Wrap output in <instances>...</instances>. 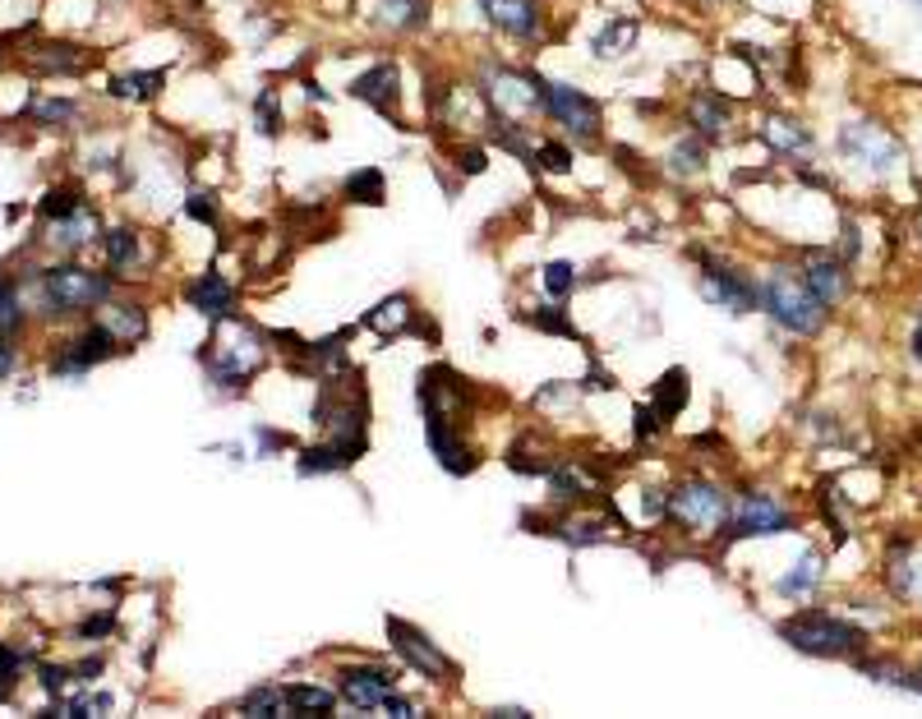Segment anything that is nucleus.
I'll list each match as a JSON object with an SVG mask.
<instances>
[{"instance_id": "09e8293b", "label": "nucleus", "mask_w": 922, "mask_h": 719, "mask_svg": "<svg viewBox=\"0 0 922 719\" xmlns=\"http://www.w3.org/2000/svg\"><path fill=\"white\" fill-rule=\"evenodd\" d=\"M107 632H116V619H111V613H101V619L79 623V636H84V641H88V636H107Z\"/></svg>"}, {"instance_id": "4c0bfd02", "label": "nucleus", "mask_w": 922, "mask_h": 719, "mask_svg": "<svg viewBox=\"0 0 922 719\" xmlns=\"http://www.w3.org/2000/svg\"><path fill=\"white\" fill-rule=\"evenodd\" d=\"M33 120L46 125V130H69V125L79 120V107H74L69 97H42V101H33Z\"/></svg>"}, {"instance_id": "412c9836", "label": "nucleus", "mask_w": 922, "mask_h": 719, "mask_svg": "<svg viewBox=\"0 0 922 719\" xmlns=\"http://www.w3.org/2000/svg\"><path fill=\"white\" fill-rule=\"evenodd\" d=\"M365 457V443H342V439H319L300 452L296 471L300 475H337V471H351L355 461Z\"/></svg>"}, {"instance_id": "a19ab883", "label": "nucleus", "mask_w": 922, "mask_h": 719, "mask_svg": "<svg viewBox=\"0 0 922 719\" xmlns=\"http://www.w3.org/2000/svg\"><path fill=\"white\" fill-rule=\"evenodd\" d=\"M540 281H545V291H549L554 300H562V296H572V291L581 287V277H577V264H568V259H558V264H549Z\"/></svg>"}, {"instance_id": "c85d7f7f", "label": "nucleus", "mask_w": 922, "mask_h": 719, "mask_svg": "<svg viewBox=\"0 0 922 719\" xmlns=\"http://www.w3.org/2000/svg\"><path fill=\"white\" fill-rule=\"evenodd\" d=\"M287 691V710L291 715H337V691L332 687H319V683H291L281 687Z\"/></svg>"}, {"instance_id": "6e6552de", "label": "nucleus", "mask_w": 922, "mask_h": 719, "mask_svg": "<svg viewBox=\"0 0 922 719\" xmlns=\"http://www.w3.org/2000/svg\"><path fill=\"white\" fill-rule=\"evenodd\" d=\"M545 116L554 125H562V135H568L572 143H581V148H596L600 135H604V107L591 93H581L572 84L545 79Z\"/></svg>"}, {"instance_id": "f257e3e1", "label": "nucleus", "mask_w": 922, "mask_h": 719, "mask_svg": "<svg viewBox=\"0 0 922 719\" xmlns=\"http://www.w3.org/2000/svg\"><path fill=\"white\" fill-rule=\"evenodd\" d=\"M420 416H425V443L439 457L448 475H471L480 466V452L461 439V416H467V378L433 365L420 374Z\"/></svg>"}, {"instance_id": "ea45409f", "label": "nucleus", "mask_w": 922, "mask_h": 719, "mask_svg": "<svg viewBox=\"0 0 922 719\" xmlns=\"http://www.w3.org/2000/svg\"><path fill=\"white\" fill-rule=\"evenodd\" d=\"M84 203H88V198H84L79 190H69V185L46 190V198H42V217H46V222H61V217H69V213H79Z\"/></svg>"}, {"instance_id": "5701e85b", "label": "nucleus", "mask_w": 922, "mask_h": 719, "mask_svg": "<svg viewBox=\"0 0 922 719\" xmlns=\"http://www.w3.org/2000/svg\"><path fill=\"white\" fill-rule=\"evenodd\" d=\"M803 281H807V291L826 304V310H835V304H839L844 296H849V272H844V264H839V259H826V254H822V259H812V264L803 268Z\"/></svg>"}, {"instance_id": "1a4fd4ad", "label": "nucleus", "mask_w": 922, "mask_h": 719, "mask_svg": "<svg viewBox=\"0 0 922 719\" xmlns=\"http://www.w3.org/2000/svg\"><path fill=\"white\" fill-rule=\"evenodd\" d=\"M383 627H388L393 651L411 664L416 674H425L429 683H452L457 678V659L448 651H439V641H433L429 632H420L416 623H406V619H383Z\"/></svg>"}, {"instance_id": "393cba45", "label": "nucleus", "mask_w": 922, "mask_h": 719, "mask_svg": "<svg viewBox=\"0 0 922 719\" xmlns=\"http://www.w3.org/2000/svg\"><path fill=\"white\" fill-rule=\"evenodd\" d=\"M761 139L771 143L780 158H807L812 152V135L803 120H789V116H765L761 120Z\"/></svg>"}, {"instance_id": "f8f14e48", "label": "nucleus", "mask_w": 922, "mask_h": 719, "mask_svg": "<svg viewBox=\"0 0 922 719\" xmlns=\"http://www.w3.org/2000/svg\"><path fill=\"white\" fill-rule=\"evenodd\" d=\"M793 530V512L775 498V494H742L733 507H729V522H725V535L729 539H765V535H784Z\"/></svg>"}, {"instance_id": "ddd939ff", "label": "nucleus", "mask_w": 922, "mask_h": 719, "mask_svg": "<svg viewBox=\"0 0 922 719\" xmlns=\"http://www.w3.org/2000/svg\"><path fill=\"white\" fill-rule=\"evenodd\" d=\"M397 691V669H383V664H346L337 674V697L351 710H383Z\"/></svg>"}, {"instance_id": "79ce46f5", "label": "nucleus", "mask_w": 922, "mask_h": 719, "mask_svg": "<svg viewBox=\"0 0 922 719\" xmlns=\"http://www.w3.org/2000/svg\"><path fill=\"white\" fill-rule=\"evenodd\" d=\"M19 328H23L19 291H14V281H0V337H14Z\"/></svg>"}, {"instance_id": "3c124183", "label": "nucleus", "mask_w": 922, "mask_h": 719, "mask_svg": "<svg viewBox=\"0 0 922 719\" xmlns=\"http://www.w3.org/2000/svg\"><path fill=\"white\" fill-rule=\"evenodd\" d=\"M383 710H388V715H397V719H411V715H420V706H416V701H406V697H397V691H393L388 701H383Z\"/></svg>"}, {"instance_id": "7ed1b4c3", "label": "nucleus", "mask_w": 922, "mask_h": 719, "mask_svg": "<svg viewBox=\"0 0 922 719\" xmlns=\"http://www.w3.org/2000/svg\"><path fill=\"white\" fill-rule=\"evenodd\" d=\"M757 300H761V310L771 314L784 332H793V337H816V332H822V323H826V314H830L826 304L807 291L803 272L793 277L789 268H771V272H765L757 281Z\"/></svg>"}, {"instance_id": "72a5a7b5", "label": "nucleus", "mask_w": 922, "mask_h": 719, "mask_svg": "<svg viewBox=\"0 0 922 719\" xmlns=\"http://www.w3.org/2000/svg\"><path fill=\"white\" fill-rule=\"evenodd\" d=\"M651 406L660 410L664 420L683 416V406H687V369H669V374H664L655 383V393H651Z\"/></svg>"}, {"instance_id": "c756f323", "label": "nucleus", "mask_w": 922, "mask_h": 719, "mask_svg": "<svg viewBox=\"0 0 922 719\" xmlns=\"http://www.w3.org/2000/svg\"><path fill=\"white\" fill-rule=\"evenodd\" d=\"M162 88H167V69H135V74H116L111 79L116 101H152Z\"/></svg>"}, {"instance_id": "39448f33", "label": "nucleus", "mask_w": 922, "mask_h": 719, "mask_svg": "<svg viewBox=\"0 0 922 719\" xmlns=\"http://www.w3.org/2000/svg\"><path fill=\"white\" fill-rule=\"evenodd\" d=\"M480 97L503 125H526L530 116L545 111V79L530 69L512 65H484L480 74Z\"/></svg>"}, {"instance_id": "a878e982", "label": "nucleus", "mask_w": 922, "mask_h": 719, "mask_svg": "<svg viewBox=\"0 0 922 719\" xmlns=\"http://www.w3.org/2000/svg\"><path fill=\"white\" fill-rule=\"evenodd\" d=\"M97 323H107V332H111L120 346H135V342L148 337V310H143V304H116V300H107V304H101V319Z\"/></svg>"}, {"instance_id": "f03ea898", "label": "nucleus", "mask_w": 922, "mask_h": 719, "mask_svg": "<svg viewBox=\"0 0 922 719\" xmlns=\"http://www.w3.org/2000/svg\"><path fill=\"white\" fill-rule=\"evenodd\" d=\"M203 374L217 393H245V383L268 365V337L245 319H222L217 332L208 337V346L199 351Z\"/></svg>"}, {"instance_id": "9b49d317", "label": "nucleus", "mask_w": 922, "mask_h": 719, "mask_svg": "<svg viewBox=\"0 0 922 719\" xmlns=\"http://www.w3.org/2000/svg\"><path fill=\"white\" fill-rule=\"evenodd\" d=\"M697 264H701L697 287H701V296L710 304H720V310H729V314H752V310H761L757 281L748 272H738L733 264L715 259V254H697Z\"/></svg>"}, {"instance_id": "4468645a", "label": "nucleus", "mask_w": 922, "mask_h": 719, "mask_svg": "<svg viewBox=\"0 0 922 719\" xmlns=\"http://www.w3.org/2000/svg\"><path fill=\"white\" fill-rule=\"evenodd\" d=\"M125 346L111 337L107 332V323H88L79 337L74 342H65L61 346V355L51 360V374H65V378H79V374H88L93 365H101V360H111V355H120Z\"/></svg>"}, {"instance_id": "e433bc0d", "label": "nucleus", "mask_w": 922, "mask_h": 719, "mask_svg": "<svg viewBox=\"0 0 922 719\" xmlns=\"http://www.w3.org/2000/svg\"><path fill=\"white\" fill-rule=\"evenodd\" d=\"M535 332H549V337H568V342H577L581 332H577V323L568 319V310H558V304H540L535 314H522Z\"/></svg>"}, {"instance_id": "0eeeda50", "label": "nucleus", "mask_w": 922, "mask_h": 719, "mask_svg": "<svg viewBox=\"0 0 922 719\" xmlns=\"http://www.w3.org/2000/svg\"><path fill=\"white\" fill-rule=\"evenodd\" d=\"M116 291L111 272H93L79 264H61L42 272V304L46 314H84V310H101Z\"/></svg>"}, {"instance_id": "2eb2a0df", "label": "nucleus", "mask_w": 922, "mask_h": 719, "mask_svg": "<svg viewBox=\"0 0 922 719\" xmlns=\"http://www.w3.org/2000/svg\"><path fill=\"white\" fill-rule=\"evenodd\" d=\"M351 97L365 101V107H374L383 120L401 125V69H397V61H378L365 74H355Z\"/></svg>"}, {"instance_id": "c03bdc74", "label": "nucleus", "mask_w": 922, "mask_h": 719, "mask_svg": "<svg viewBox=\"0 0 922 719\" xmlns=\"http://www.w3.org/2000/svg\"><path fill=\"white\" fill-rule=\"evenodd\" d=\"M632 420H636V425H632V429H636V443H655V439H660V429L669 425L655 406H636V410H632Z\"/></svg>"}, {"instance_id": "de8ad7c7", "label": "nucleus", "mask_w": 922, "mask_h": 719, "mask_svg": "<svg viewBox=\"0 0 922 719\" xmlns=\"http://www.w3.org/2000/svg\"><path fill=\"white\" fill-rule=\"evenodd\" d=\"M484 167V148H467V152H457V171H467V175H480Z\"/></svg>"}, {"instance_id": "5fc2aeb1", "label": "nucleus", "mask_w": 922, "mask_h": 719, "mask_svg": "<svg viewBox=\"0 0 922 719\" xmlns=\"http://www.w3.org/2000/svg\"><path fill=\"white\" fill-rule=\"evenodd\" d=\"M913 355L922 360V323H918V332H913Z\"/></svg>"}, {"instance_id": "b1692460", "label": "nucleus", "mask_w": 922, "mask_h": 719, "mask_svg": "<svg viewBox=\"0 0 922 719\" xmlns=\"http://www.w3.org/2000/svg\"><path fill=\"white\" fill-rule=\"evenodd\" d=\"M365 323L378 332V337H401V332H420V319H416L411 296H406V291H397V296H388V300H378Z\"/></svg>"}, {"instance_id": "9d476101", "label": "nucleus", "mask_w": 922, "mask_h": 719, "mask_svg": "<svg viewBox=\"0 0 922 719\" xmlns=\"http://www.w3.org/2000/svg\"><path fill=\"white\" fill-rule=\"evenodd\" d=\"M839 158L854 162L858 171L886 175V171H894L904 162V152H900V143H894V135H886L881 125L854 120V125H844V130H839Z\"/></svg>"}, {"instance_id": "49530a36", "label": "nucleus", "mask_w": 922, "mask_h": 719, "mask_svg": "<svg viewBox=\"0 0 922 719\" xmlns=\"http://www.w3.org/2000/svg\"><path fill=\"white\" fill-rule=\"evenodd\" d=\"M37 674H42V687H46V691H56V697H61V687L69 683V669H65V664H42Z\"/></svg>"}, {"instance_id": "2f4dec72", "label": "nucleus", "mask_w": 922, "mask_h": 719, "mask_svg": "<svg viewBox=\"0 0 922 719\" xmlns=\"http://www.w3.org/2000/svg\"><path fill=\"white\" fill-rule=\"evenodd\" d=\"M51 240H56L61 249H84L88 240H97V213L84 203L79 213H69V217H61V222H51Z\"/></svg>"}, {"instance_id": "dca6fc26", "label": "nucleus", "mask_w": 922, "mask_h": 719, "mask_svg": "<svg viewBox=\"0 0 922 719\" xmlns=\"http://www.w3.org/2000/svg\"><path fill=\"white\" fill-rule=\"evenodd\" d=\"M480 10L507 37H517V42H545L549 14H545L540 0H480Z\"/></svg>"}, {"instance_id": "a18cd8bd", "label": "nucleus", "mask_w": 922, "mask_h": 719, "mask_svg": "<svg viewBox=\"0 0 922 719\" xmlns=\"http://www.w3.org/2000/svg\"><path fill=\"white\" fill-rule=\"evenodd\" d=\"M185 213H190L194 222H208V226H217V198H213L208 190H194V194L185 198Z\"/></svg>"}, {"instance_id": "8fccbe9b", "label": "nucleus", "mask_w": 922, "mask_h": 719, "mask_svg": "<svg viewBox=\"0 0 922 719\" xmlns=\"http://www.w3.org/2000/svg\"><path fill=\"white\" fill-rule=\"evenodd\" d=\"M14 369H19V351L10 337H0V378H10Z\"/></svg>"}, {"instance_id": "423d86ee", "label": "nucleus", "mask_w": 922, "mask_h": 719, "mask_svg": "<svg viewBox=\"0 0 922 719\" xmlns=\"http://www.w3.org/2000/svg\"><path fill=\"white\" fill-rule=\"evenodd\" d=\"M729 507L733 503L725 494V484L692 475V480H683V484H674V490H669V507H664V517H669L674 526H683L687 535L710 539V535L725 530Z\"/></svg>"}, {"instance_id": "f704fd0d", "label": "nucleus", "mask_w": 922, "mask_h": 719, "mask_svg": "<svg viewBox=\"0 0 922 719\" xmlns=\"http://www.w3.org/2000/svg\"><path fill=\"white\" fill-rule=\"evenodd\" d=\"M706 171V139L701 135H687L669 148V175L678 180H692V175H701Z\"/></svg>"}, {"instance_id": "c9c22d12", "label": "nucleus", "mask_w": 922, "mask_h": 719, "mask_svg": "<svg viewBox=\"0 0 922 719\" xmlns=\"http://www.w3.org/2000/svg\"><path fill=\"white\" fill-rule=\"evenodd\" d=\"M236 710H240V715H249V719H272V715H281V710H287V691H281V687H272V683H264V687H249L245 697L236 701Z\"/></svg>"}, {"instance_id": "aec40b11", "label": "nucleus", "mask_w": 922, "mask_h": 719, "mask_svg": "<svg viewBox=\"0 0 922 719\" xmlns=\"http://www.w3.org/2000/svg\"><path fill=\"white\" fill-rule=\"evenodd\" d=\"M545 484H549L554 503H572V507L600 494V480L591 475V466H586V461H572V457H558L549 466V475H545Z\"/></svg>"}, {"instance_id": "58836bf2", "label": "nucleus", "mask_w": 922, "mask_h": 719, "mask_svg": "<svg viewBox=\"0 0 922 719\" xmlns=\"http://www.w3.org/2000/svg\"><path fill=\"white\" fill-rule=\"evenodd\" d=\"M530 167H540V171H549V175H568V171H572V148H568V143H558V139L535 143Z\"/></svg>"}, {"instance_id": "20e7f679", "label": "nucleus", "mask_w": 922, "mask_h": 719, "mask_svg": "<svg viewBox=\"0 0 922 719\" xmlns=\"http://www.w3.org/2000/svg\"><path fill=\"white\" fill-rule=\"evenodd\" d=\"M780 636L793 651L816 655V659H854L867 646V632L849 619H835L826 609H803L780 623Z\"/></svg>"}, {"instance_id": "473e14b6", "label": "nucleus", "mask_w": 922, "mask_h": 719, "mask_svg": "<svg viewBox=\"0 0 922 719\" xmlns=\"http://www.w3.org/2000/svg\"><path fill=\"white\" fill-rule=\"evenodd\" d=\"M101 245H107V268L111 277H130V268L139 264V230L130 226H116L101 236Z\"/></svg>"}, {"instance_id": "603ef678", "label": "nucleus", "mask_w": 922, "mask_h": 719, "mask_svg": "<svg viewBox=\"0 0 922 719\" xmlns=\"http://www.w3.org/2000/svg\"><path fill=\"white\" fill-rule=\"evenodd\" d=\"M254 433H259V443H264V452H272V448H287V433H272L268 425H259V429H254Z\"/></svg>"}, {"instance_id": "864d4df0", "label": "nucleus", "mask_w": 922, "mask_h": 719, "mask_svg": "<svg viewBox=\"0 0 922 719\" xmlns=\"http://www.w3.org/2000/svg\"><path fill=\"white\" fill-rule=\"evenodd\" d=\"M701 14H720V6H729V0H692Z\"/></svg>"}, {"instance_id": "f3484780", "label": "nucleus", "mask_w": 922, "mask_h": 719, "mask_svg": "<svg viewBox=\"0 0 922 719\" xmlns=\"http://www.w3.org/2000/svg\"><path fill=\"white\" fill-rule=\"evenodd\" d=\"M687 120L706 143H725L729 139V125H733V101L715 88H701L687 97Z\"/></svg>"}, {"instance_id": "4be33fe9", "label": "nucleus", "mask_w": 922, "mask_h": 719, "mask_svg": "<svg viewBox=\"0 0 922 719\" xmlns=\"http://www.w3.org/2000/svg\"><path fill=\"white\" fill-rule=\"evenodd\" d=\"M29 65L42 74H84L93 65V51L74 42H42V46H29Z\"/></svg>"}, {"instance_id": "a211bd4d", "label": "nucleus", "mask_w": 922, "mask_h": 719, "mask_svg": "<svg viewBox=\"0 0 922 719\" xmlns=\"http://www.w3.org/2000/svg\"><path fill=\"white\" fill-rule=\"evenodd\" d=\"M185 300H190V310H199L203 319H213V323H222V319L236 314V287H230V281H226L217 268L199 272L190 287H185Z\"/></svg>"}, {"instance_id": "7c9ffc66", "label": "nucleus", "mask_w": 922, "mask_h": 719, "mask_svg": "<svg viewBox=\"0 0 922 719\" xmlns=\"http://www.w3.org/2000/svg\"><path fill=\"white\" fill-rule=\"evenodd\" d=\"M816 586H822V554L807 549V554H803V558L793 562V568L780 577V586H775V590H780L784 600H798V595H812Z\"/></svg>"}, {"instance_id": "cd10ccee", "label": "nucleus", "mask_w": 922, "mask_h": 719, "mask_svg": "<svg viewBox=\"0 0 922 719\" xmlns=\"http://www.w3.org/2000/svg\"><path fill=\"white\" fill-rule=\"evenodd\" d=\"M342 194H346V203H361V208H383V203H388V175L378 167H361L346 175Z\"/></svg>"}, {"instance_id": "bb28decb", "label": "nucleus", "mask_w": 922, "mask_h": 719, "mask_svg": "<svg viewBox=\"0 0 922 719\" xmlns=\"http://www.w3.org/2000/svg\"><path fill=\"white\" fill-rule=\"evenodd\" d=\"M636 37H642V19H632V14H609V23L600 29V37L591 42V51L600 61H619L628 56V51L636 46Z\"/></svg>"}, {"instance_id": "37998d69", "label": "nucleus", "mask_w": 922, "mask_h": 719, "mask_svg": "<svg viewBox=\"0 0 922 719\" xmlns=\"http://www.w3.org/2000/svg\"><path fill=\"white\" fill-rule=\"evenodd\" d=\"M254 125H259V135H277L281 130V97L272 88H264L254 97Z\"/></svg>"}, {"instance_id": "6ab92c4d", "label": "nucleus", "mask_w": 922, "mask_h": 719, "mask_svg": "<svg viewBox=\"0 0 922 719\" xmlns=\"http://www.w3.org/2000/svg\"><path fill=\"white\" fill-rule=\"evenodd\" d=\"M609 522H619V517H613V507L609 512H568V517H558L545 535H558L562 545H572V549H591V545H609V539H613Z\"/></svg>"}, {"instance_id": "6e6d98bb", "label": "nucleus", "mask_w": 922, "mask_h": 719, "mask_svg": "<svg viewBox=\"0 0 922 719\" xmlns=\"http://www.w3.org/2000/svg\"><path fill=\"white\" fill-rule=\"evenodd\" d=\"M918 678H922V669H918Z\"/></svg>"}]
</instances>
